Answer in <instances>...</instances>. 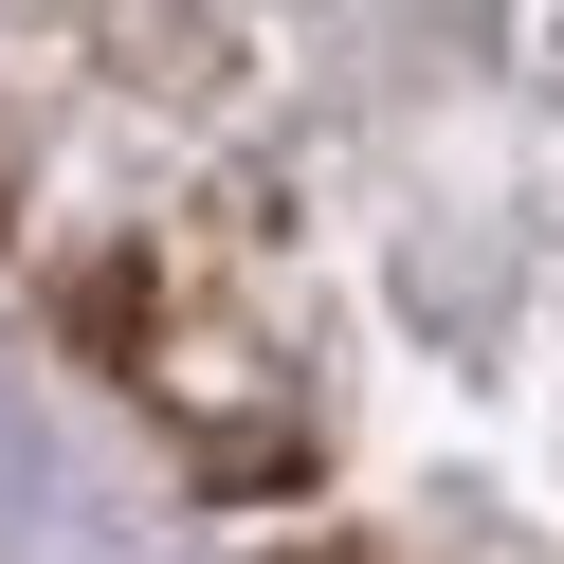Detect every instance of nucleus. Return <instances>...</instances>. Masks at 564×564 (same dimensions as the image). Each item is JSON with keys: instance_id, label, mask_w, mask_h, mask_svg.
<instances>
[{"instance_id": "1", "label": "nucleus", "mask_w": 564, "mask_h": 564, "mask_svg": "<svg viewBox=\"0 0 564 564\" xmlns=\"http://www.w3.org/2000/svg\"><path fill=\"white\" fill-rule=\"evenodd\" d=\"M328 564H346V546H328Z\"/></svg>"}]
</instances>
